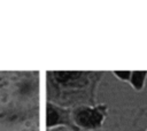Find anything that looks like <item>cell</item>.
<instances>
[{
  "mask_svg": "<svg viewBox=\"0 0 147 131\" xmlns=\"http://www.w3.org/2000/svg\"><path fill=\"white\" fill-rule=\"evenodd\" d=\"M76 123L86 129H94L101 125L103 116L98 109L93 108H85L80 109L75 115Z\"/></svg>",
  "mask_w": 147,
  "mask_h": 131,
  "instance_id": "1",
  "label": "cell"
},
{
  "mask_svg": "<svg viewBox=\"0 0 147 131\" xmlns=\"http://www.w3.org/2000/svg\"><path fill=\"white\" fill-rule=\"evenodd\" d=\"M117 77H119L121 79H130V76H131V72L130 71H115L114 72Z\"/></svg>",
  "mask_w": 147,
  "mask_h": 131,
  "instance_id": "5",
  "label": "cell"
},
{
  "mask_svg": "<svg viewBox=\"0 0 147 131\" xmlns=\"http://www.w3.org/2000/svg\"><path fill=\"white\" fill-rule=\"evenodd\" d=\"M146 75H147V71H133V72H131L130 80H131L134 88L140 90L142 87Z\"/></svg>",
  "mask_w": 147,
  "mask_h": 131,
  "instance_id": "3",
  "label": "cell"
},
{
  "mask_svg": "<svg viewBox=\"0 0 147 131\" xmlns=\"http://www.w3.org/2000/svg\"><path fill=\"white\" fill-rule=\"evenodd\" d=\"M61 120V115L59 114V111L53 108L51 105L47 106V116H46V123H47V126L51 128V126H54L56 125Z\"/></svg>",
  "mask_w": 147,
  "mask_h": 131,
  "instance_id": "2",
  "label": "cell"
},
{
  "mask_svg": "<svg viewBox=\"0 0 147 131\" xmlns=\"http://www.w3.org/2000/svg\"><path fill=\"white\" fill-rule=\"evenodd\" d=\"M79 75L80 74L77 72V71H55L54 72V78L59 83H65V82H69L70 79L79 77Z\"/></svg>",
  "mask_w": 147,
  "mask_h": 131,
  "instance_id": "4",
  "label": "cell"
}]
</instances>
